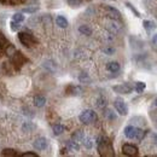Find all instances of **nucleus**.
<instances>
[{
  "mask_svg": "<svg viewBox=\"0 0 157 157\" xmlns=\"http://www.w3.org/2000/svg\"><path fill=\"white\" fill-rule=\"evenodd\" d=\"M44 67H45L48 71H51V73L56 71V65H55V63H53V62H51V60L45 62V63H44Z\"/></svg>",
  "mask_w": 157,
  "mask_h": 157,
  "instance_id": "nucleus-26",
  "label": "nucleus"
},
{
  "mask_svg": "<svg viewBox=\"0 0 157 157\" xmlns=\"http://www.w3.org/2000/svg\"><path fill=\"white\" fill-rule=\"evenodd\" d=\"M12 21L18 22V23H22V22L24 21V16H23V13H22V12H17V13H15V15L12 16Z\"/></svg>",
  "mask_w": 157,
  "mask_h": 157,
  "instance_id": "nucleus-30",
  "label": "nucleus"
},
{
  "mask_svg": "<svg viewBox=\"0 0 157 157\" xmlns=\"http://www.w3.org/2000/svg\"><path fill=\"white\" fill-rule=\"evenodd\" d=\"M124 5H126V6H127V7H128V9H129V10H131L133 13H134V16H136V17H140V13H139V11H138L137 9H136V7H134V6H133L131 2L126 1V2H124Z\"/></svg>",
  "mask_w": 157,
  "mask_h": 157,
  "instance_id": "nucleus-27",
  "label": "nucleus"
},
{
  "mask_svg": "<svg viewBox=\"0 0 157 157\" xmlns=\"http://www.w3.org/2000/svg\"><path fill=\"white\" fill-rule=\"evenodd\" d=\"M154 105H155V106L157 108V98L155 99V100H154Z\"/></svg>",
  "mask_w": 157,
  "mask_h": 157,
  "instance_id": "nucleus-42",
  "label": "nucleus"
},
{
  "mask_svg": "<svg viewBox=\"0 0 157 157\" xmlns=\"http://www.w3.org/2000/svg\"><path fill=\"white\" fill-rule=\"evenodd\" d=\"M78 81H80L81 83H86V85H88V83H91L92 78H90V75H88L87 73L82 71V73H80V75H78Z\"/></svg>",
  "mask_w": 157,
  "mask_h": 157,
  "instance_id": "nucleus-17",
  "label": "nucleus"
},
{
  "mask_svg": "<svg viewBox=\"0 0 157 157\" xmlns=\"http://www.w3.org/2000/svg\"><path fill=\"white\" fill-rule=\"evenodd\" d=\"M56 23H57V25H58L59 28H67L68 27V20L64 17V16H57V18H56Z\"/></svg>",
  "mask_w": 157,
  "mask_h": 157,
  "instance_id": "nucleus-18",
  "label": "nucleus"
},
{
  "mask_svg": "<svg viewBox=\"0 0 157 157\" xmlns=\"http://www.w3.org/2000/svg\"><path fill=\"white\" fill-rule=\"evenodd\" d=\"M47 145H48V143H47V140L45 139V138H38V139H35L34 140V143H33V146H34V149H36V150H45L46 147H47Z\"/></svg>",
  "mask_w": 157,
  "mask_h": 157,
  "instance_id": "nucleus-9",
  "label": "nucleus"
},
{
  "mask_svg": "<svg viewBox=\"0 0 157 157\" xmlns=\"http://www.w3.org/2000/svg\"><path fill=\"white\" fill-rule=\"evenodd\" d=\"M67 2L71 7H78L82 4V0H67Z\"/></svg>",
  "mask_w": 157,
  "mask_h": 157,
  "instance_id": "nucleus-33",
  "label": "nucleus"
},
{
  "mask_svg": "<svg viewBox=\"0 0 157 157\" xmlns=\"http://www.w3.org/2000/svg\"><path fill=\"white\" fill-rule=\"evenodd\" d=\"M67 92L70 93V94H73V96H78V94L82 93V88H81L80 86H70V87L67 90Z\"/></svg>",
  "mask_w": 157,
  "mask_h": 157,
  "instance_id": "nucleus-19",
  "label": "nucleus"
},
{
  "mask_svg": "<svg viewBox=\"0 0 157 157\" xmlns=\"http://www.w3.org/2000/svg\"><path fill=\"white\" fill-rule=\"evenodd\" d=\"M22 156L23 157H38L39 155H38V154H35V152H24Z\"/></svg>",
  "mask_w": 157,
  "mask_h": 157,
  "instance_id": "nucleus-38",
  "label": "nucleus"
},
{
  "mask_svg": "<svg viewBox=\"0 0 157 157\" xmlns=\"http://www.w3.org/2000/svg\"><path fill=\"white\" fill-rule=\"evenodd\" d=\"M5 52H6V55L11 58L13 55H15V52H16V48H15V46L13 45H9L7 47H6V50H5Z\"/></svg>",
  "mask_w": 157,
  "mask_h": 157,
  "instance_id": "nucleus-28",
  "label": "nucleus"
},
{
  "mask_svg": "<svg viewBox=\"0 0 157 157\" xmlns=\"http://www.w3.org/2000/svg\"><path fill=\"white\" fill-rule=\"evenodd\" d=\"M67 149L70 150V151H78L80 150V145L78 143H76L75 140H68L67 141Z\"/></svg>",
  "mask_w": 157,
  "mask_h": 157,
  "instance_id": "nucleus-14",
  "label": "nucleus"
},
{
  "mask_svg": "<svg viewBox=\"0 0 157 157\" xmlns=\"http://www.w3.org/2000/svg\"><path fill=\"white\" fill-rule=\"evenodd\" d=\"M103 53H105V55H108V56H113V55L115 53V48L111 47V46L105 47V48H103Z\"/></svg>",
  "mask_w": 157,
  "mask_h": 157,
  "instance_id": "nucleus-34",
  "label": "nucleus"
},
{
  "mask_svg": "<svg viewBox=\"0 0 157 157\" xmlns=\"http://www.w3.org/2000/svg\"><path fill=\"white\" fill-rule=\"evenodd\" d=\"M83 138H85V133H83L82 131H76V132H74L73 136H71V139L75 140L76 143H82Z\"/></svg>",
  "mask_w": 157,
  "mask_h": 157,
  "instance_id": "nucleus-20",
  "label": "nucleus"
},
{
  "mask_svg": "<svg viewBox=\"0 0 157 157\" xmlns=\"http://www.w3.org/2000/svg\"><path fill=\"white\" fill-rule=\"evenodd\" d=\"M18 40L21 41L22 45H24V46H27V47H32L34 44L38 42L36 39H35L33 35H30V34H28V33H20V34H18Z\"/></svg>",
  "mask_w": 157,
  "mask_h": 157,
  "instance_id": "nucleus-3",
  "label": "nucleus"
},
{
  "mask_svg": "<svg viewBox=\"0 0 157 157\" xmlns=\"http://www.w3.org/2000/svg\"><path fill=\"white\" fill-rule=\"evenodd\" d=\"M152 139H154V143L157 145V134L155 133V134H152Z\"/></svg>",
  "mask_w": 157,
  "mask_h": 157,
  "instance_id": "nucleus-41",
  "label": "nucleus"
},
{
  "mask_svg": "<svg viewBox=\"0 0 157 157\" xmlns=\"http://www.w3.org/2000/svg\"><path fill=\"white\" fill-rule=\"evenodd\" d=\"M145 87H146V85H145V82H141V81H138V82H136V86H134V90H136V92H137V93H143V92H144V90H145Z\"/></svg>",
  "mask_w": 157,
  "mask_h": 157,
  "instance_id": "nucleus-24",
  "label": "nucleus"
},
{
  "mask_svg": "<svg viewBox=\"0 0 157 157\" xmlns=\"http://www.w3.org/2000/svg\"><path fill=\"white\" fill-rule=\"evenodd\" d=\"M96 104H97V106L98 108H105L106 106V99L104 98V97H99L98 99H97V101H96Z\"/></svg>",
  "mask_w": 157,
  "mask_h": 157,
  "instance_id": "nucleus-31",
  "label": "nucleus"
},
{
  "mask_svg": "<svg viewBox=\"0 0 157 157\" xmlns=\"http://www.w3.org/2000/svg\"><path fill=\"white\" fill-rule=\"evenodd\" d=\"M33 103L36 108H42L45 104H46V98L44 96H35L33 99Z\"/></svg>",
  "mask_w": 157,
  "mask_h": 157,
  "instance_id": "nucleus-13",
  "label": "nucleus"
},
{
  "mask_svg": "<svg viewBox=\"0 0 157 157\" xmlns=\"http://www.w3.org/2000/svg\"><path fill=\"white\" fill-rule=\"evenodd\" d=\"M104 116H105V118L106 120H109V121H115L116 120V114L111 110V109H105L104 110Z\"/></svg>",
  "mask_w": 157,
  "mask_h": 157,
  "instance_id": "nucleus-23",
  "label": "nucleus"
},
{
  "mask_svg": "<svg viewBox=\"0 0 157 157\" xmlns=\"http://www.w3.org/2000/svg\"><path fill=\"white\" fill-rule=\"evenodd\" d=\"M33 129H35V124H34L33 122H24V123L22 124V131L25 132V133H29V132H32Z\"/></svg>",
  "mask_w": 157,
  "mask_h": 157,
  "instance_id": "nucleus-22",
  "label": "nucleus"
},
{
  "mask_svg": "<svg viewBox=\"0 0 157 157\" xmlns=\"http://www.w3.org/2000/svg\"><path fill=\"white\" fill-rule=\"evenodd\" d=\"M150 117L152 120L155 127L157 128V110H151V111H150Z\"/></svg>",
  "mask_w": 157,
  "mask_h": 157,
  "instance_id": "nucleus-35",
  "label": "nucleus"
},
{
  "mask_svg": "<svg viewBox=\"0 0 157 157\" xmlns=\"http://www.w3.org/2000/svg\"><path fill=\"white\" fill-rule=\"evenodd\" d=\"M20 28H21V23L15 22V21L11 22V30H12V32H17Z\"/></svg>",
  "mask_w": 157,
  "mask_h": 157,
  "instance_id": "nucleus-36",
  "label": "nucleus"
},
{
  "mask_svg": "<svg viewBox=\"0 0 157 157\" xmlns=\"http://www.w3.org/2000/svg\"><path fill=\"white\" fill-rule=\"evenodd\" d=\"M78 32L82 34V35H86V36H90V35H92V28L90 27V25H87V24H81L80 27H78Z\"/></svg>",
  "mask_w": 157,
  "mask_h": 157,
  "instance_id": "nucleus-12",
  "label": "nucleus"
},
{
  "mask_svg": "<svg viewBox=\"0 0 157 157\" xmlns=\"http://www.w3.org/2000/svg\"><path fill=\"white\" fill-rule=\"evenodd\" d=\"M113 90H114L116 93H118V94H129V93L132 92L133 87H132L131 85H128V83H121V85L114 86Z\"/></svg>",
  "mask_w": 157,
  "mask_h": 157,
  "instance_id": "nucleus-5",
  "label": "nucleus"
},
{
  "mask_svg": "<svg viewBox=\"0 0 157 157\" xmlns=\"http://www.w3.org/2000/svg\"><path fill=\"white\" fill-rule=\"evenodd\" d=\"M97 147H98V152L100 156L111 157L115 155L113 144L106 137H99L97 139Z\"/></svg>",
  "mask_w": 157,
  "mask_h": 157,
  "instance_id": "nucleus-1",
  "label": "nucleus"
},
{
  "mask_svg": "<svg viewBox=\"0 0 157 157\" xmlns=\"http://www.w3.org/2000/svg\"><path fill=\"white\" fill-rule=\"evenodd\" d=\"M0 4H2V5H12V0H0Z\"/></svg>",
  "mask_w": 157,
  "mask_h": 157,
  "instance_id": "nucleus-39",
  "label": "nucleus"
},
{
  "mask_svg": "<svg viewBox=\"0 0 157 157\" xmlns=\"http://www.w3.org/2000/svg\"><path fill=\"white\" fill-rule=\"evenodd\" d=\"M114 106H115L116 111H117L121 116H126V115L128 114V106H127V104L124 103V100H122L121 98L115 99Z\"/></svg>",
  "mask_w": 157,
  "mask_h": 157,
  "instance_id": "nucleus-4",
  "label": "nucleus"
},
{
  "mask_svg": "<svg viewBox=\"0 0 157 157\" xmlns=\"http://www.w3.org/2000/svg\"><path fill=\"white\" fill-rule=\"evenodd\" d=\"M97 113L94 110H91V109H87V110H83L80 116H78V120L83 123V124H90L92 122H96L97 121Z\"/></svg>",
  "mask_w": 157,
  "mask_h": 157,
  "instance_id": "nucleus-2",
  "label": "nucleus"
},
{
  "mask_svg": "<svg viewBox=\"0 0 157 157\" xmlns=\"http://www.w3.org/2000/svg\"><path fill=\"white\" fill-rule=\"evenodd\" d=\"M151 41H152V45H155V46H157V34H155V35L152 36V39H151Z\"/></svg>",
  "mask_w": 157,
  "mask_h": 157,
  "instance_id": "nucleus-40",
  "label": "nucleus"
},
{
  "mask_svg": "<svg viewBox=\"0 0 157 157\" xmlns=\"http://www.w3.org/2000/svg\"><path fill=\"white\" fill-rule=\"evenodd\" d=\"M143 27H144V29H145L147 33H151L154 29H156V23H155L154 21L145 20V21H143Z\"/></svg>",
  "mask_w": 157,
  "mask_h": 157,
  "instance_id": "nucleus-11",
  "label": "nucleus"
},
{
  "mask_svg": "<svg viewBox=\"0 0 157 157\" xmlns=\"http://www.w3.org/2000/svg\"><path fill=\"white\" fill-rule=\"evenodd\" d=\"M106 69L110 71V73H117L120 70V64L117 62H109L106 64Z\"/></svg>",
  "mask_w": 157,
  "mask_h": 157,
  "instance_id": "nucleus-16",
  "label": "nucleus"
},
{
  "mask_svg": "<svg viewBox=\"0 0 157 157\" xmlns=\"http://www.w3.org/2000/svg\"><path fill=\"white\" fill-rule=\"evenodd\" d=\"M108 29H109V32L111 34H117L120 32V29H121V27H120V24L117 23L116 20H111L108 23Z\"/></svg>",
  "mask_w": 157,
  "mask_h": 157,
  "instance_id": "nucleus-10",
  "label": "nucleus"
},
{
  "mask_svg": "<svg viewBox=\"0 0 157 157\" xmlns=\"http://www.w3.org/2000/svg\"><path fill=\"white\" fill-rule=\"evenodd\" d=\"M38 10H39L38 6H29V7H24V9H23V12H24V13H34V12H36Z\"/></svg>",
  "mask_w": 157,
  "mask_h": 157,
  "instance_id": "nucleus-32",
  "label": "nucleus"
},
{
  "mask_svg": "<svg viewBox=\"0 0 157 157\" xmlns=\"http://www.w3.org/2000/svg\"><path fill=\"white\" fill-rule=\"evenodd\" d=\"M113 1H115V0H113Z\"/></svg>",
  "mask_w": 157,
  "mask_h": 157,
  "instance_id": "nucleus-43",
  "label": "nucleus"
},
{
  "mask_svg": "<svg viewBox=\"0 0 157 157\" xmlns=\"http://www.w3.org/2000/svg\"><path fill=\"white\" fill-rule=\"evenodd\" d=\"M82 144L86 149H92L93 147V140L91 139L90 137H85L83 140H82Z\"/></svg>",
  "mask_w": 157,
  "mask_h": 157,
  "instance_id": "nucleus-25",
  "label": "nucleus"
},
{
  "mask_svg": "<svg viewBox=\"0 0 157 157\" xmlns=\"http://www.w3.org/2000/svg\"><path fill=\"white\" fill-rule=\"evenodd\" d=\"M122 152L126 156H137L138 155V147L133 144H124L122 146Z\"/></svg>",
  "mask_w": 157,
  "mask_h": 157,
  "instance_id": "nucleus-6",
  "label": "nucleus"
},
{
  "mask_svg": "<svg viewBox=\"0 0 157 157\" xmlns=\"http://www.w3.org/2000/svg\"><path fill=\"white\" fill-rule=\"evenodd\" d=\"M138 128L139 127H136V126H127L124 129H123V133H124V137L128 138V139H136V136H137Z\"/></svg>",
  "mask_w": 157,
  "mask_h": 157,
  "instance_id": "nucleus-7",
  "label": "nucleus"
},
{
  "mask_svg": "<svg viewBox=\"0 0 157 157\" xmlns=\"http://www.w3.org/2000/svg\"><path fill=\"white\" fill-rule=\"evenodd\" d=\"M52 131H53V134L55 136H60V134H63L64 133V131H65V127L63 126V124H55L53 127H52Z\"/></svg>",
  "mask_w": 157,
  "mask_h": 157,
  "instance_id": "nucleus-21",
  "label": "nucleus"
},
{
  "mask_svg": "<svg viewBox=\"0 0 157 157\" xmlns=\"http://www.w3.org/2000/svg\"><path fill=\"white\" fill-rule=\"evenodd\" d=\"M23 114L27 115V116H29V117H33V116H34V114H32V111H30L29 109H27V108L23 109Z\"/></svg>",
  "mask_w": 157,
  "mask_h": 157,
  "instance_id": "nucleus-37",
  "label": "nucleus"
},
{
  "mask_svg": "<svg viewBox=\"0 0 157 157\" xmlns=\"http://www.w3.org/2000/svg\"><path fill=\"white\" fill-rule=\"evenodd\" d=\"M2 156H9V157H13L17 155V152L15 151V150H12V149H5V150H2Z\"/></svg>",
  "mask_w": 157,
  "mask_h": 157,
  "instance_id": "nucleus-29",
  "label": "nucleus"
},
{
  "mask_svg": "<svg viewBox=\"0 0 157 157\" xmlns=\"http://www.w3.org/2000/svg\"><path fill=\"white\" fill-rule=\"evenodd\" d=\"M12 58V62L15 63V64H17L18 67H21L22 64H23V62H24V59H23V56H22V53L21 52H15V55L11 57Z\"/></svg>",
  "mask_w": 157,
  "mask_h": 157,
  "instance_id": "nucleus-15",
  "label": "nucleus"
},
{
  "mask_svg": "<svg viewBox=\"0 0 157 157\" xmlns=\"http://www.w3.org/2000/svg\"><path fill=\"white\" fill-rule=\"evenodd\" d=\"M105 10H106L108 16L111 20H116V21L121 20V13H120V11H118L117 9H115L113 6H105Z\"/></svg>",
  "mask_w": 157,
  "mask_h": 157,
  "instance_id": "nucleus-8",
  "label": "nucleus"
}]
</instances>
